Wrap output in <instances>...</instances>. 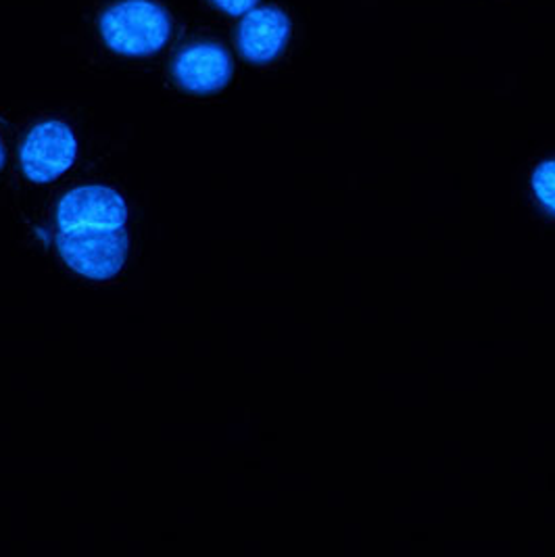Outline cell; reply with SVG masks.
I'll list each match as a JSON object with an SVG mask.
<instances>
[{
	"label": "cell",
	"mask_w": 555,
	"mask_h": 557,
	"mask_svg": "<svg viewBox=\"0 0 555 557\" xmlns=\"http://www.w3.org/2000/svg\"><path fill=\"white\" fill-rule=\"evenodd\" d=\"M97 27L107 51L126 59H149L170 45L174 17L159 0H115L102 9Z\"/></svg>",
	"instance_id": "obj_1"
},
{
	"label": "cell",
	"mask_w": 555,
	"mask_h": 557,
	"mask_svg": "<svg viewBox=\"0 0 555 557\" xmlns=\"http://www.w3.org/2000/svg\"><path fill=\"white\" fill-rule=\"evenodd\" d=\"M57 253L61 261L88 280L115 278L130 253L127 228H76L59 230L54 236Z\"/></svg>",
	"instance_id": "obj_2"
},
{
	"label": "cell",
	"mask_w": 555,
	"mask_h": 557,
	"mask_svg": "<svg viewBox=\"0 0 555 557\" xmlns=\"http://www.w3.org/2000/svg\"><path fill=\"white\" fill-rule=\"evenodd\" d=\"M76 132L63 120H42L27 129L20 147V165L32 184H52L76 163Z\"/></svg>",
	"instance_id": "obj_3"
},
{
	"label": "cell",
	"mask_w": 555,
	"mask_h": 557,
	"mask_svg": "<svg viewBox=\"0 0 555 557\" xmlns=\"http://www.w3.org/2000/svg\"><path fill=\"white\" fill-rule=\"evenodd\" d=\"M236 72L234 57L218 40H193L177 49L170 76L177 90L193 97H211L226 90Z\"/></svg>",
	"instance_id": "obj_4"
},
{
	"label": "cell",
	"mask_w": 555,
	"mask_h": 557,
	"mask_svg": "<svg viewBox=\"0 0 555 557\" xmlns=\"http://www.w3.org/2000/svg\"><path fill=\"white\" fill-rule=\"evenodd\" d=\"M130 207L120 190L86 184L65 193L57 203V228H124Z\"/></svg>",
	"instance_id": "obj_5"
},
{
	"label": "cell",
	"mask_w": 555,
	"mask_h": 557,
	"mask_svg": "<svg viewBox=\"0 0 555 557\" xmlns=\"http://www.w3.org/2000/svg\"><path fill=\"white\" fill-rule=\"evenodd\" d=\"M293 20L278 4H257L236 26V51L251 65H270L291 45Z\"/></svg>",
	"instance_id": "obj_6"
},
{
	"label": "cell",
	"mask_w": 555,
	"mask_h": 557,
	"mask_svg": "<svg viewBox=\"0 0 555 557\" xmlns=\"http://www.w3.org/2000/svg\"><path fill=\"white\" fill-rule=\"evenodd\" d=\"M532 193L555 215V159L543 161L532 174Z\"/></svg>",
	"instance_id": "obj_7"
},
{
	"label": "cell",
	"mask_w": 555,
	"mask_h": 557,
	"mask_svg": "<svg viewBox=\"0 0 555 557\" xmlns=\"http://www.w3.org/2000/svg\"><path fill=\"white\" fill-rule=\"evenodd\" d=\"M215 11L224 13L226 17L240 20L243 15H247L257 4H261V0H207Z\"/></svg>",
	"instance_id": "obj_8"
},
{
	"label": "cell",
	"mask_w": 555,
	"mask_h": 557,
	"mask_svg": "<svg viewBox=\"0 0 555 557\" xmlns=\"http://www.w3.org/2000/svg\"><path fill=\"white\" fill-rule=\"evenodd\" d=\"M7 159H9V149H7V140H4L2 127H0V172H2L4 165H7Z\"/></svg>",
	"instance_id": "obj_9"
}]
</instances>
